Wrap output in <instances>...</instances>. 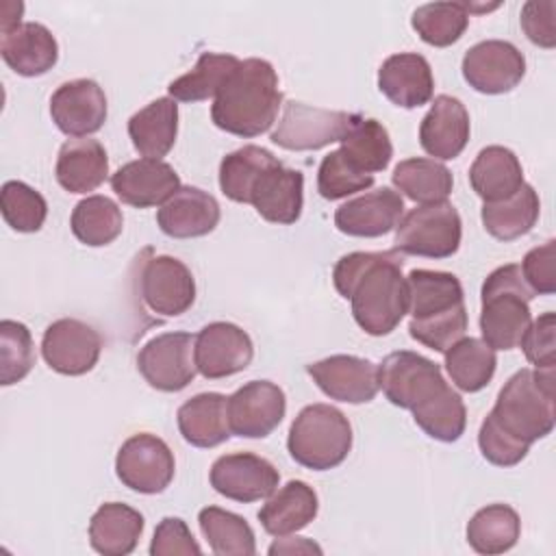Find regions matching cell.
<instances>
[{
    "label": "cell",
    "instance_id": "d6986e66",
    "mask_svg": "<svg viewBox=\"0 0 556 556\" xmlns=\"http://www.w3.org/2000/svg\"><path fill=\"white\" fill-rule=\"evenodd\" d=\"M111 187L124 204L148 208L165 204L180 189V178L176 169L161 159H137L128 161L111 176Z\"/></svg>",
    "mask_w": 556,
    "mask_h": 556
},
{
    "label": "cell",
    "instance_id": "1f68e13d",
    "mask_svg": "<svg viewBox=\"0 0 556 556\" xmlns=\"http://www.w3.org/2000/svg\"><path fill=\"white\" fill-rule=\"evenodd\" d=\"M408 285V313L410 319H426L445 315L458 306H465L463 285L450 271L413 269L406 276Z\"/></svg>",
    "mask_w": 556,
    "mask_h": 556
},
{
    "label": "cell",
    "instance_id": "836d02e7",
    "mask_svg": "<svg viewBox=\"0 0 556 556\" xmlns=\"http://www.w3.org/2000/svg\"><path fill=\"white\" fill-rule=\"evenodd\" d=\"M415 424L430 437L443 443H454L467 426L463 397L443 380L432 393L410 408Z\"/></svg>",
    "mask_w": 556,
    "mask_h": 556
},
{
    "label": "cell",
    "instance_id": "f35d334b",
    "mask_svg": "<svg viewBox=\"0 0 556 556\" xmlns=\"http://www.w3.org/2000/svg\"><path fill=\"white\" fill-rule=\"evenodd\" d=\"M495 367V350L476 337H463L445 352V369L465 393L482 391L491 382Z\"/></svg>",
    "mask_w": 556,
    "mask_h": 556
},
{
    "label": "cell",
    "instance_id": "f6af8a7d",
    "mask_svg": "<svg viewBox=\"0 0 556 556\" xmlns=\"http://www.w3.org/2000/svg\"><path fill=\"white\" fill-rule=\"evenodd\" d=\"M35 365L30 330L15 319L0 321V384L9 387L28 376Z\"/></svg>",
    "mask_w": 556,
    "mask_h": 556
},
{
    "label": "cell",
    "instance_id": "e0dca14e",
    "mask_svg": "<svg viewBox=\"0 0 556 556\" xmlns=\"http://www.w3.org/2000/svg\"><path fill=\"white\" fill-rule=\"evenodd\" d=\"M104 89L91 78H76L59 85L50 96V117L67 137H87L106 122Z\"/></svg>",
    "mask_w": 556,
    "mask_h": 556
},
{
    "label": "cell",
    "instance_id": "8992f818",
    "mask_svg": "<svg viewBox=\"0 0 556 556\" xmlns=\"http://www.w3.org/2000/svg\"><path fill=\"white\" fill-rule=\"evenodd\" d=\"M463 222L450 202L421 204L408 211L395 226V248L402 254L447 258L458 252Z\"/></svg>",
    "mask_w": 556,
    "mask_h": 556
},
{
    "label": "cell",
    "instance_id": "7dc6e473",
    "mask_svg": "<svg viewBox=\"0 0 556 556\" xmlns=\"http://www.w3.org/2000/svg\"><path fill=\"white\" fill-rule=\"evenodd\" d=\"M467 330V308L458 306L445 315H437V317H426V319H410L408 324V334L434 350L445 354L456 341H460L465 337Z\"/></svg>",
    "mask_w": 556,
    "mask_h": 556
},
{
    "label": "cell",
    "instance_id": "e575fe53",
    "mask_svg": "<svg viewBox=\"0 0 556 556\" xmlns=\"http://www.w3.org/2000/svg\"><path fill=\"white\" fill-rule=\"evenodd\" d=\"M393 185L413 202L439 204L447 202L454 187L452 172L434 159H404L391 174Z\"/></svg>",
    "mask_w": 556,
    "mask_h": 556
},
{
    "label": "cell",
    "instance_id": "7402d4cb",
    "mask_svg": "<svg viewBox=\"0 0 556 556\" xmlns=\"http://www.w3.org/2000/svg\"><path fill=\"white\" fill-rule=\"evenodd\" d=\"M469 113L454 96H437L419 124L421 148L441 161L456 159L469 141Z\"/></svg>",
    "mask_w": 556,
    "mask_h": 556
},
{
    "label": "cell",
    "instance_id": "d4e9b609",
    "mask_svg": "<svg viewBox=\"0 0 556 556\" xmlns=\"http://www.w3.org/2000/svg\"><path fill=\"white\" fill-rule=\"evenodd\" d=\"M250 204L271 224H295L304 206V176L282 163L267 169L252 189Z\"/></svg>",
    "mask_w": 556,
    "mask_h": 556
},
{
    "label": "cell",
    "instance_id": "d6a6232c",
    "mask_svg": "<svg viewBox=\"0 0 556 556\" xmlns=\"http://www.w3.org/2000/svg\"><path fill=\"white\" fill-rule=\"evenodd\" d=\"M541 213L539 193L532 185L523 182L513 195L497 200V202H484L480 217L484 230L500 239V241H513L523 235H528Z\"/></svg>",
    "mask_w": 556,
    "mask_h": 556
},
{
    "label": "cell",
    "instance_id": "9a60e30c",
    "mask_svg": "<svg viewBox=\"0 0 556 556\" xmlns=\"http://www.w3.org/2000/svg\"><path fill=\"white\" fill-rule=\"evenodd\" d=\"M254 356L250 334L230 321L206 324L193 341L198 371L208 380L228 378L243 371Z\"/></svg>",
    "mask_w": 556,
    "mask_h": 556
},
{
    "label": "cell",
    "instance_id": "681fc988",
    "mask_svg": "<svg viewBox=\"0 0 556 556\" xmlns=\"http://www.w3.org/2000/svg\"><path fill=\"white\" fill-rule=\"evenodd\" d=\"M526 358L536 367H554V352H556V315L552 311L539 315L526 330L521 343Z\"/></svg>",
    "mask_w": 556,
    "mask_h": 556
},
{
    "label": "cell",
    "instance_id": "ffe728a7",
    "mask_svg": "<svg viewBox=\"0 0 556 556\" xmlns=\"http://www.w3.org/2000/svg\"><path fill=\"white\" fill-rule=\"evenodd\" d=\"M404 215V200L391 187L363 193L334 211V226L348 237H382L391 232Z\"/></svg>",
    "mask_w": 556,
    "mask_h": 556
},
{
    "label": "cell",
    "instance_id": "ab89813d",
    "mask_svg": "<svg viewBox=\"0 0 556 556\" xmlns=\"http://www.w3.org/2000/svg\"><path fill=\"white\" fill-rule=\"evenodd\" d=\"M239 59L232 54L202 52L193 70L169 83V98L180 102H200L215 98L232 72L239 67Z\"/></svg>",
    "mask_w": 556,
    "mask_h": 556
},
{
    "label": "cell",
    "instance_id": "9c48e42d",
    "mask_svg": "<svg viewBox=\"0 0 556 556\" xmlns=\"http://www.w3.org/2000/svg\"><path fill=\"white\" fill-rule=\"evenodd\" d=\"M356 113L311 106L298 100L285 102L282 117L271 132V141L285 150L306 152L321 150L341 141Z\"/></svg>",
    "mask_w": 556,
    "mask_h": 556
},
{
    "label": "cell",
    "instance_id": "f907efd6",
    "mask_svg": "<svg viewBox=\"0 0 556 556\" xmlns=\"http://www.w3.org/2000/svg\"><path fill=\"white\" fill-rule=\"evenodd\" d=\"M556 241L549 239L543 245L532 248L526 256L521 267V274L528 282V287L534 291V295H552L556 291Z\"/></svg>",
    "mask_w": 556,
    "mask_h": 556
},
{
    "label": "cell",
    "instance_id": "30bf717a",
    "mask_svg": "<svg viewBox=\"0 0 556 556\" xmlns=\"http://www.w3.org/2000/svg\"><path fill=\"white\" fill-rule=\"evenodd\" d=\"M189 332H163L152 337L137 354V369L143 380L165 393L182 391L198 374Z\"/></svg>",
    "mask_w": 556,
    "mask_h": 556
},
{
    "label": "cell",
    "instance_id": "484cf974",
    "mask_svg": "<svg viewBox=\"0 0 556 556\" xmlns=\"http://www.w3.org/2000/svg\"><path fill=\"white\" fill-rule=\"evenodd\" d=\"M56 182L70 193H89L109 176V156L98 139H67L54 165Z\"/></svg>",
    "mask_w": 556,
    "mask_h": 556
},
{
    "label": "cell",
    "instance_id": "8d00e7d4",
    "mask_svg": "<svg viewBox=\"0 0 556 556\" xmlns=\"http://www.w3.org/2000/svg\"><path fill=\"white\" fill-rule=\"evenodd\" d=\"M521 534V519L508 504H489L467 523V543L478 554H504L513 549Z\"/></svg>",
    "mask_w": 556,
    "mask_h": 556
},
{
    "label": "cell",
    "instance_id": "4316f807",
    "mask_svg": "<svg viewBox=\"0 0 556 556\" xmlns=\"http://www.w3.org/2000/svg\"><path fill=\"white\" fill-rule=\"evenodd\" d=\"M319 510L317 493L304 480H289L258 510L263 530L271 536H287L306 528Z\"/></svg>",
    "mask_w": 556,
    "mask_h": 556
},
{
    "label": "cell",
    "instance_id": "f546056e",
    "mask_svg": "<svg viewBox=\"0 0 556 556\" xmlns=\"http://www.w3.org/2000/svg\"><path fill=\"white\" fill-rule=\"evenodd\" d=\"M143 526V515L132 506L106 502L89 521V543L104 556H126L137 547Z\"/></svg>",
    "mask_w": 556,
    "mask_h": 556
},
{
    "label": "cell",
    "instance_id": "d590c367",
    "mask_svg": "<svg viewBox=\"0 0 556 556\" xmlns=\"http://www.w3.org/2000/svg\"><path fill=\"white\" fill-rule=\"evenodd\" d=\"M339 143L345 159L365 174L387 169L393 156V143L387 128L378 119L363 117L358 113Z\"/></svg>",
    "mask_w": 556,
    "mask_h": 556
},
{
    "label": "cell",
    "instance_id": "52a82bcc",
    "mask_svg": "<svg viewBox=\"0 0 556 556\" xmlns=\"http://www.w3.org/2000/svg\"><path fill=\"white\" fill-rule=\"evenodd\" d=\"M137 291L150 313L178 317L195 302V280L191 269L176 256L159 254L141 263Z\"/></svg>",
    "mask_w": 556,
    "mask_h": 556
},
{
    "label": "cell",
    "instance_id": "7bdbcfd3",
    "mask_svg": "<svg viewBox=\"0 0 556 556\" xmlns=\"http://www.w3.org/2000/svg\"><path fill=\"white\" fill-rule=\"evenodd\" d=\"M467 2H430L413 11L410 24L421 41L434 48L456 43L469 26Z\"/></svg>",
    "mask_w": 556,
    "mask_h": 556
},
{
    "label": "cell",
    "instance_id": "ee69618b",
    "mask_svg": "<svg viewBox=\"0 0 556 556\" xmlns=\"http://www.w3.org/2000/svg\"><path fill=\"white\" fill-rule=\"evenodd\" d=\"M0 211L15 232H37L48 217V202L30 185L7 180L0 191Z\"/></svg>",
    "mask_w": 556,
    "mask_h": 556
},
{
    "label": "cell",
    "instance_id": "7a4b0ae2",
    "mask_svg": "<svg viewBox=\"0 0 556 556\" xmlns=\"http://www.w3.org/2000/svg\"><path fill=\"white\" fill-rule=\"evenodd\" d=\"M280 104L282 91L274 65L265 59H245L215 96L211 119L230 135L258 137L271 128Z\"/></svg>",
    "mask_w": 556,
    "mask_h": 556
},
{
    "label": "cell",
    "instance_id": "f5cc1de1",
    "mask_svg": "<svg viewBox=\"0 0 556 556\" xmlns=\"http://www.w3.org/2000/svg\"><path fill=\"white\" fill-rule=\"evenodd\" d=\"M556 2L554 0H528L521 7V28L526 37L541 48H554L556 46Z\"/></svg>",
    "mask_w": 556,
    "mask_h": 556
},
{
    "label": "cell",
    "instance_id": "603a6c76",
    "mask_svg": "<svg viewBox=\"0 0 556 556\" xmlns=\"http://www.w3.org/2000/svg\"><path fill=\"white\" fill-rule=\"evenodd\" d=\"M378 89L402 109H417L432 100L434 76L426 56L417 52L391 54L378 70Z\"/></svg>",
    "mask_w": 556,
    "mask_h": 556
},
{
    "label": "cell",
    "instance_id": "5b68a950",
    "mask_svg": "<svg viewBox=\"0 0 556 556\" xmlns=\"http://www.w3.org/2000/svg\"><path fill=\"white\" fill-rule=\"evenodd\" d=\"M352 426L330 404H308L293 419L287 437L291 458L313 471L339 467L352 450Z\"/></svg>",
    "mask_w": 556,
    "mask_h": 556
},
{
    "label": "cell",
    "instance_id": "74e56055",
    "mask_svg": "<svg viewBox=\"0 0 556 556\" xmlns=\"http://www.w3.org/2000/svg\"><path fill=\"white\" fill-rule=\"evenodd\" d=\"M280 161L261 146H243L226 154L219 163V189L232 202L250 204V195L258 178Z\"/></svg>",
    "mask_w": 556,
    "mask_h": 556
},
{
    "label": "cell",
    "instance_id": "bcb514c9",
    "mask_svg": "<svg viewBox=\"0 0 556 556\" xmlns=\"http://www.w3.org/2000/svg\"><path fill=\"white\" fill-rule=\"evenodd\" d=\"M374 185V174L361 172L341 150L326 154L317 169V191L326 200H341Z\"/></svg>",
    "mask_w": 556,
    "mask_h": 556
},
{
    "label": "cell",
    "instance_id": "5bb4252c",
    "mask_svg": "<svg viewBox=\"0 0 556 556\" xmlns=\"http://www.w3.org/2000/svg\"><path fill=\"white\" fill-rule=\"evenodd\" d=\"M208 480L219 495L250 504L267 500L276 491L280 473L267 458L258 454L235 452L219 456L211 465Z\"/></svg>",
    "mask_w": 556,
    "mask_h": 556
},
{
    "label": "cell",
    "instance_id": "816d5d0a",
    "mask_svg": "<svg viewBox=\"0 0 556 556\" xmlns=\"http://www.w3.org/2000/svg\"><path fill=\"white\" fill-rule=\"evenodd\" d=\"M150 554L152 556H169V554L198 556V554H202V549L180 517H165V519H161V523L154 530V536L150 543Z\"/></svg>",
    "mask_w": 556,
    "mask_h": 556
},
{
    "label": "cell",
    "instance_id": "f1b7e54d",
    "mask_svg": "<svg viewBox=\"0 0 556 556\" xmlns=\"http://www.w3.org/2000/svg\"><path fill=\"white\" fill-rule=\"evenodd\" d=\"M178 135V104L174 98H156L128 119V137L143 159L165 156Z\"/></svg>",
    "mask_w": 556,
    "mask_h": 556
},
{
    "label": "cell",
    "instance_id": "ac0fdd59",
    "mask_svg": "<svg viewBox=\"0 0 556 556\" xmlns=\"http://www.w3.org/2000/svg\"><path fill=\"white\" fill-rule=\"evenodd\" d=\"M313 382L330 397L348 404H367L376 397L378 365L352 354H332L306 365Z\"/></svg>",
    "mask_w": 556,
    "mask_h": 556
},
{
    "label": "cell",
    "instance_id": "60d3db41",
    "mask_svg": "<svg viewBox=\"0 0 556 556\" xmlns=\"http://www.w3.org/2000/svg\"><path fill=\"white\" fill-rule=\"evenodd\" d=\"M70 228L80 243L89 248H102L113 243L122 235L124 215L117 202H113L111 198L87 195L74 206Z\"/></svg>",
    "mask_w": 556,
    "mask_h": 556
},
{
    "label": "cell",
    "instance_id": "2e32d148",
    "mask_svg": "<svg viewBox=\"0 0 556 556\" xmlns=\"http://www.w3.org/2000/svg\"><path fill=\"white\" fill-rule=\"evenodd\" d=\"M443 382L441 367L410 350L391 352L378 365V384L384 397L400 408L410 410Z\"/></svg>",
    "mask_w": 556,
    "mask_h": 556
},
{
    "label": "cell",
    "instance_id": "c3c4849f",
    "mask_svg": "<svg viewBox=\"0 0 556 556\" xmlns=\"http://www.w3.org/2000/svg\"><path fill=\"white\" fill-rule=\"evenodd\" d=\"M480 454L497 467H513L521 463L530 450V443L506 432L491 415H486L478 430Z\"/></svg>",
    "mask_w": 556,
    "mask_h": 556
},
{
    "label": "cell",
    "instance_id": "4dcf8cb0",
    "mask_svg": "<svg viewBox=\"0 0 556 556\" xmlns=\"http://www.w3.org/2000/svg\"><path fill=\"white\" fill-rule=\"evenodd\" d=\"M469 182L484 202H497L513 195L523 185V169L513 150L486 146L469 167Z\"/></svg>",
    "mask_w": 556,
    "mask_h": 556
},
{
    "label": "cell",
    "instance_id": "b9f144b4",
    "mask_svg": "<svg viewBox=\"0 0 556 556\" xmlns=\"http://www.w3.org/2000/svg\"><path fill=\"white\" fill-rule=\"evenodd\" d=\"M198 523L213 554L252 556L256 552L254 530L241 515H235L219 506H206L200 510Z\"/></svg>",
    "mask_w": 556,
    "mask_h": 556
},
{
    "label": "cell",
    "instance_id": "cb8c5ba5",
    "mask_svg": "<svg viewBox=\"0 0 556 556\" xmlns=\"http://www.w3.org/2000/svg\"><path fill=\"white\" fill-rule=\"evenodd\" d=\"M0 54L15 74L33 78L56 65L59 43L43 24L22 22L2 33Z\"/></svg>",
    "mask_w": 556,
    "mask_h": 556
},
{
    "label": "cell",
    "instance_id": "277c9868",
    "mask_svg": "<svg viewBox=\"0 0 556 556\" xmlns=\"http://www.w3.org/2000/svg\"><path fill=\"white\" fill-rule=\"evenodd\" d=\"M534 291L528 287L521 267L510 263L493 269L480 291L482 341L493 350L519 348L526 330L532 324L530 300Z\"/></svg>",
    "mask_w": 556,
    "mask_h": 556
},
{
    "label": "cell",
    "instance_id": "44dd1931",
    "mask_svg": "<svg viewBox=\"0 0 556 556\" xmlns=\"http://www.w3.org/2000/svg\"><path fill=\"white\" fill-rule=\"evenodd\" d=\"M219 217V204L208 191L180 185V189L165 204H161L156 224L161 232L172 239H193L213 232Z\"/></svg>",
    "mask_w": 556,
    "mask_h": 556
},
{
    "label": "cell",
    "instance_id": "ba28073f",
    "mask_svg": "<svg viewBox=\"0 0 556 556\" xmlns=\"http://www.w3.org/2000/svg\"><path fill=\"white\" fill-rule=\"evenodd\" d=\"M176 460L169 445L150 432L128 437L115 456V473L135 493H163L174 480Z\"/></svg>",
    "mask_w": 556,
    "mask_h": 556
},
{
    "label": "cell",
    "instance_id": "db71d44e",
    "mask_svg": "<svg viewBox=\"0 0 556 556\" xmlns=\"http://www.w3.org/2000/svg\"><path fill=\"white\" fill-rule=\"evenodd\" d=\"M321 554V547L308 539H278L269 545V554Z\"/></svg>",
    "mask_w": 556,
    "mask_h": 556
},
{
    "label": "cell",
    "instance_id": "4fadbf2b",
    "mask_svg": "<svg viewBox=\"0 0 556 556\" xmlns=\"http://www.w3.org/2000/svg\"><path fill=\"white\" fill-rule=\"evenodd\" d=\"M287 413L285 391L269 380H250L228 397L230 432L241 439H265Z\"/></svg>",
    "mask_w": 556,
    "mask_h": 556
},
{
    "label": "cell",
    "instance_id": "83f0119b",
    "mask_svg": "<svg viewBox=\"0 0 556 556\" xmlns=\"http://www.w3.org/2000/svg\"><path fill=\"white\" fill-rule=\"evenodd\" d=\"M182 439L193 447H215L230 439L228 397L224 393H198L176 413Z\"/></svg>",
    "mask_w": 556,
    "mask_h": 556
},
{
    "label": "cell",
    "instance_id": "7c38bea8",
    "mask_svg": "<svg viewBox=\"0 0 556 556\" xmlns=\"http://www.w3.org/2000/svg\"><path fill=\"white\" fill-rule=\"evenodd\" d=\"M102 352V337L89 324L76 317L52 321L41 339V356L48 367L63 376H83L91 371Z\"/></svg>",
    "mask_w": 556,
    "mask_h": 556
},
{
    "label": "cell",
    "instance_id": "3957f363",
    "mask_svg": "<svg viewBox=\"0 0 556 556\" xmlns=\"http://www.w3.org/2000/svg\"><path fill=\"white\" fill-rule=\"evenodd\" d=\"M513 437L534 443L554 430V367L519 369L497 393L489 413Z\"/></svg>",
    "mask_w": 556,
    "mask_h": 556
},
{
    "label": "cell",
    "instance_id": "8fae6325",
    "mask_svg": "<svg viewBox=\"0 0 556 556\" xmlns=\"http://www.w3.org/2000/svg\"><path fill=\"white\" fill-rule=\"evenodd\" d=\"M460 70L471 89L497 96L513 91L521 83L526 76V59L510 41L484 39L465 52Z\"/></svg>",
    "mask_w": 556,
    "mask_h": 556
},
{
    "label": "cell",
    "instance_id": "6da1fadb",
    "mask_svg": "<svg viewBox=\"0 0 556 556\" xmlns=\"http://www.w3.org/2000/svg\"><path fill=\"white\" fill-rule=\"evenodd\" d=\"M332 282L350 300L354 321L371 337L393 332L408 313V285L397 250L350 252L337 261Z\"/></svg>",
    "mask_w": 556,
    "mask_h": 556
}]
</instances>
